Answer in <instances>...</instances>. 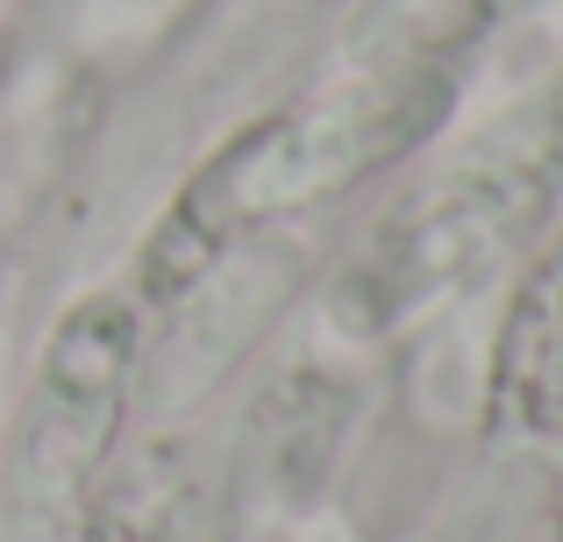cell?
<instances>
[{
  "label": "cell",
  "instance_id": "obj_2",
  "mask_svg": "<svg viewBox=\"0 0 563 542\" xmlns=\"http://www.w3.org/2000/svg\"><path fill=\"white\" fill-rule=\"evenodd\" d=\"M499 407L536 443H563V243L514 292L499 329Z\"/></svg>",
  "mask_w": 563,
  "mask_h": 542
},
{
  "label": "cell",
  "instance_id": "obj_1",
  "mask_svg": "<svg viewBox=\"0 0 563 542\" xmlns=\"http://www.w3.org/2000/svg\"><path fill=\"white\" fill-rule=\"evenodd\" d=\"M151 321L157 314L129 292V278L86 286L51 321L14 414L8 542H93L100 478L136 414Z\"/></svg>",
  "mask_w": 563,
  "mask_h": 542
}]
</instances>
